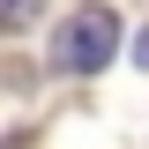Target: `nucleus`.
<instances>
[{
    "label": "nucleus",
    "instance_id": "1",
    "mask_svg": "<svg viewBox=\"0 0 149 149\" xmlns=\"http://www.w3.org/2000/svg\"><path fill=\"white\" fill-rule=\"evenodd\" d=\"M112 52H119V15H112V8H82V15L60 30V45H52V60L67 74H97Z\"/></svg>",
    "mask_w": 149,
    "mask_h": 149
},
{
    "label": "nucleus",
    "instance_id": "2",
    "mask_svg": "<svg viewBox=\"0 0 149 149\" xmlns=\"http://www.w3.org/2000/svg\"><path fill=\"white\" fill-rule=\"evenodd\" d=\"M134 60H142V67H149V30H142V37H134Z\"/></svg>",
    "mask_w": 149,
    "mask_h": 149
}]
</instances>
